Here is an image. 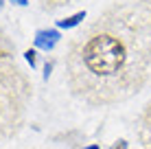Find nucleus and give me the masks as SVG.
Masks as SVG:
<instances>
[{
    "mask_svg": "<svg viewBox=\"0 0 151 149\" xmlns=\"http://www.w3.org/2000/svg\"><path fill=\"white\" fill-rule=\"evenodd\" d=\"M81 20H86V11H79V13L70 15V18L59 20V27H61V29H70V27H77V24H79Z\"/></svg>",
    "mask_w": 151,
    "mask_h": 149,
    "instance_id": "nucleus-4",
    "label": "nucleus"
},
{
    "mask_svg": "<svg viewBox=\"0 0 151 149\" xmlns=\"http://www.w3.org/2000/svg\"><path fill=\"white\" fill-rule=\"evenodd\" d=\"M24 103V86L18 77V70H11L9 75H0V138L13 132L15 123L20 121Z\"/></svg>",
    "mask_w": 151,
    "mask_h": 149,
    "instance_id": "nucleus-2",
    "label": "nucleus"
},
{
    "mask_svg": "<svg viewBox=\"0 0 151 149\" xmlns=\"http://www.w3.org/2000/svg\"><path fill=\"white\" fill-rule=\"evenodd\" d=\"M147 64L149 55L136 46V35L127 40L116 31V24H110V29H94L75 48L70 73L83 99L110 103L138 92Z\"/></svg>",
    "mask_w": 151,
    "mask_h": 149,
    "instance_id": "nucleus-1",
    "label": "nucleus"
},
{
    "mask_svg": "<svg viewBox=\"0 0 151 149\" xmlns=\"http://www.w3.org/2000/svg\"><path fill=\"white\" fill-rule=\"evenodd\" d=\"M57 40H59V33H57V31H40L37 37H35V44H37L40 48H44V50H50L57 44Z\"/></svg>",
    "mask_w": 151,
    "mask_h": 149,
    "instance_id": "nucleus-3",
    "label": "nucleus"
},
{
    "mask_svg": "<svg viewBox=\"0 0 151 149\" xmlns=\"http://www.w3.org/2000/svg\"><path fill=\"white\" fill-rule=\"evenodd\" d=\"M27 59L31 61V66L35 64V53H33V50H29V53H27Z\"/></svg>",
    "mask_w": 151,
    "mask_h": 149,
    "instance_id": "nucleus-5",
    "label": "nucleus"
},
{
    "mask_svg": "<svg viewBox=\"0 0 151 149\" xmlns=\"http://www.w3.org/2000/svg\"><path fill=\"white\" fill-rule=\"evenodd\" d=\"M90 149H96V147H90Z\"/></svg>",
    "mask_w": 151,
    "mask_h": 149,
    "instance_id": "nucleus-7",
    "label": "nucleus"
},
{
    "mask_svg": "<svg viewBox=\"0 0 151 149\" xmlns=\"http://www.w3.org/2000/svg\"><path fill=\"white\" fill-rule=\"evenodd\" d=\"M18 2H20V4H27V0H18Z\"/></svg>",
    "mask_w": 151,
    "mask_h": 149,
    "instance_id": "nucleus-6",
    "label": "nucleus"
}]
</instances>
